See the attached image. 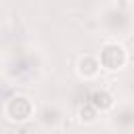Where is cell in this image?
<instances>
[{
  "label": "cell",
  "instance_id": "6da1fadb",
  "mask_svg": "<svg viewBox=\"0 0 134 134\" xmlns=\"http://www.w3.org/2000/svg\"><path fill=\"white\" fill-rule=\"evenodd\" d=\"M100 63L105 69L109 71H117V69H124L126 63H128V52L121 44L117 42H107L103 48H100Z\"/></svg>",
  "mask_w": 134,
  "mask_h": 134
},
{
  "label": "cell",
  "instance_id": "7a4b0ae2",
  "mask_svg": "<svg viewBox=\"0 0 134 134\" xmlns=\"http://www.w3.org/2000/svg\"><path fill=\"white\" fill-rule=\"evenodd\" d=\"M31 115H34V105L27 96H13L4 105V117L8 121L21 124V121H27Z\"/></svg>",
  "mask_w": 134,
  "mask_h": 134
},
{
  "label": "cell",
  "instance_id": "3957f363",
  "mask_svg": "<svg viewBox=\"0 0 134 134\" xmlns=\"http://www.w3.org/2000/svg\"><path fill=\"white\" fill-rule=\"evenodd\" d=\"M100 67H103L100 59H96V57H92V54H84V57H80V61H77V73H80L84 80H94V77L98 75Z\"/></svg>",
  "mask_w": 134,
  "mask_h": 134
},
{
  "label": "cell",
  "instance_id": "277c9868",
  "mask_svg": "<svg viewBox=\"0 0 134 134\" xmlns=\"http://www.w3.org/2000/svg\"><path fill=\"white\" fill-rule=\"evenodd\" d=\"M90 103H92L100 113H105V111L113 109V105H115V100H113L111 92H107V90H94V92H92V96H90Z\"/></svg>",
  "mask_w": 134,
  "mask_h": 134
},
{
  "label": "cell",
  "instance_id": "5b68a950",
  "mask_svg": "<svg viewBox=\"0 0 134 134\" xmlns=\"http://www.w3.org/2000/svg\"><path fill=\"white\" fill-rule=\"evenodd\" d=\"M96 113H98V109H96L92 103H88V105H84V107L80 109V119L86 121V124H92V121L96 119Z\"/></svg>",
  "mask_w": 134,
  "mask_h": 134
}]
</instances>
